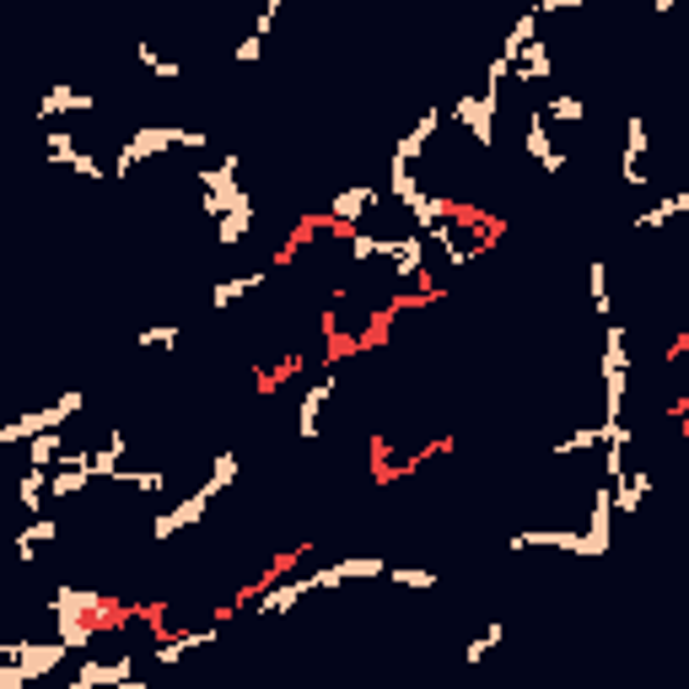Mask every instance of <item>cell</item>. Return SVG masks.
<instances>
[{"label": "cell", "mask_w": 689, "mask_h": 689, "mask_svg": "<svg viewBox=\"0 0 689 689\" xmlns=\"http://www.w3.org/2000/svg\"><path fill=\"white\" fill-rule=\"evenodd\" d=\"M210 146V135L205 129H179V125H146V129H129V140L114 151V168H108V179H129V173H140L151 157H162V151H205Z\"/></svg>", "instance_id": "obj_1"}, {"label": "cell", "mask_w": 689, "mask_h": 689, "mask_svg": "<svg viewBox=\"0 0 689 689\" xmlns=\"http://www.w3.org/2000/svg\"><path fill=\"white\" fill-rule=\"evenodd\" d=\"M44 609H49V620H97L103 630L129 625V604L97 593V587H76V582H60V587L49 593Z\"/></svg>", "instance_id": "obj_2"}, {"label": "cell", "mask_w": 689, "mask_h": 689, "mask_svg": "<svg viewBox=\"0 0 689 689\" xmlns=\"http://www.w3.org/2000/svg\"><path fill=\"white\" fill-rule=\"evenodd\" d=\"M630 329L625 323H604V426L625 421V399H630Z\"/></svg>", "instance_id": "obj_3"}, {"label": "cell", "mask_w": 689, "mask_h": 689, "mask_svg": "<svg viewBox=\"0 0 689 689\" xmlns=\"http://www.w3.org/2000/svg\"><path fill=\"white\" fill-rule=\"evenodd\" d=\"M81 410H87V393H81V388H65L55 404L11 415V421L0 426V447H27V441L44 437V432H60L65 421H70V415H81Z\"/></svg>", "instance_id": "obj_4"}, {"label": "cell", "mask_w": 689, "mask_h": 689, "mask_svg": "<svg viewBox=\"0 0 689 689\" xmlns=\"http://www.w3.org/2000/svg\"><path fill=\"white\" fill-rule=\"evenodd\" d=\"M238 173H243V157H238V151H227L216 168H199V173H194V184H199V210H205L210 221H221V216L249 194V188L238 184Z\"/></svg>", "instance_id": "obj_5"}, {"label": "cell", "mask_w": 689, "mask_h": 689, "mask_svg": "<svg viewBox=\"0 0 689 689\" xmlns=\"http://www.w3.org/2000/svg\"><path fill=\"white\" fill-rule=\"evenodd\" d=\"M496 114H502V92H496V87L463 92V97L447 108V119H452L458 129H469V140H474L480 151H491V146H496Z\"/></svg>", "instance_id": "obj_6"}, {"label": "cell", "mask_w": 689, "mask_h": 689, "mask_svg": "<svg viewBox=\"0 0 689 689\" xmlns=\"http://www.w3.org/2000/svg\"><path fill=\"white\" fill-rule=\"evenodd\" d=\"M377 199H382V188L377 184H351L340 188L334 199H329V216H323V232H334V238H351L367 216L377 210Z\"/></svg>", "instance_id": "obj_7"}, {"label": "cell", "mask_w": 689, "mask_h": 689, "mask_svg": "<svg viewBox=\"0 0 689 689\" xmlns=\"http://www.w3.org/2000/svg\"><path fill=\"white\" fill-rule=\"evenodd\" d=\"M65 657H70V652H65L60 641H5V646H0V663H16V668L27 674V685L49 679Z\"/></svg>", "instance_id": "obj_8"}, {"label": "cell", "mask_w": 689, "mask_h": 689, "mask_svg": "<svg viewBox=\"0 0 689 689\" xmlns=\"http://www.w3.org/2000/svg\"><path fill=\"white\" fill-rule=\"evenodd\" d=\"M426 238L421 232H404V238H382V253L377 259H388V275L393 280H421L426 275Z\"/></svg>", "instance_id": "obj_9"}, {"label": "cell", "mask_w": 689, "mask_h": 689, "mask_svg": "<svg viewBox=\"0 0 689 689\" xmlns=\"http://www.w3.org/2000/svg\"><path fill=\"white\" fill-rule=\"evenodd\" d=\"M506 550L512 555H523V550H561V555H582L587 561V539L576 528H517L506 539Z\"/></svg>", "instance_id": "obj_10"}, {"label": "cell", "mask_w": 689, "mask_h": 689, "mask_svg": "<svg viewBox=\"0 0 689 689\" xmlns=\"http://www.w3.org/2000/svg\"><path fill=\"white\" fill-rule=\"evenodd\" d=\"M205 517H210V496L188 491V496L173 506V512H157V517H151V544H168L173 533H188V528H199Z\"/></svg>", "instance_id": "obj_11"}, {"label": "cell", "mask_w": 689, "mask_h": 689, "mask_svg": "<svg viewBox=\"0 0 689 689\" xmlns=\"http://www.w3.org/2000/svg\"><path fill=\"white\" fill-rule=\"evenodd\" d=\"M382 571H388V561H377V555L329 561V565H318V571H308V587H313V593H329V587H345V582H372Z\"/></svg>", "instance_id": "obj_12"}, {"label": "cell", "mask_w": 689, "mask_h": 689, "mask_svg": "<svg viewBox=\"0 0 689 689\" xmlns=\"http://www.w3.org/2000/svg\"><path fill=\"white\" fill-rule=\"evenodd\" d=\"M523 151H528L544 173H565V162H571L561 146H555V129L544 125V114H539V108H533V114H528V125H523Z\"/></svg>", "instance_id": "obj_13"}, {"label": "cell", "mask_w": 689, "mask_h": 689, "mask_svg": "<svg viewBox=\"0 0 689 689\" xmlns=\"http://www.w3.org/2000/svg\"><path fill=\"white\" fill-rule=\"evenodd\" d=\"M216 630H221V625L162 630V635H157V646H151V663H157V668H173V663H184L194 646H210V641H216Z\"/></svg>", "instance_id": "obj_14"}, {"label": "cell", "mask_w": 689, "mask_h": 689, "mask_svg": "<svg viewBox=\"0 0 689 689\" xmlns=\"http://www.w3.org/2000/svg\"><path fill=\"white\" fill-rule=\"evenodd\" d=\"M65 114H97V97L81 92V87H49V92L38 97V108H33L38 125H55V119H65Z\"/></svg>", "instance_id": "obj_15"}, {"label": "cell", "mask_w": 689, "mask_h": 689, "mask_svg": "<svg viewBox=\"0 0 689 689\" xmlns=\"http://www.w3.org/2000/svg\"><path fill=\"white\" fill-rule=\"evenodd\" d=\"M334 372H323L318 382H308L302 388V404H297V432H302V441H313L318 432H323V410H329V399H334Z\"/></svg>", "instance_id": "obj_16"}, {"label": "cell", "mask_w": 689, "mask_h": 689, "mask_svg": "<svg viewBox=\"0 0 689 689\" xmlns=\"http://www.w3.org/2000/svg\"><path fill=\"white\" fill-rule=\"evenodd\" d=\"M302 598H313L308 576H280V582H269V587L259 593V604H253V609H259L264 620H275V615H291Z\"/></svg>", "instance_id": "obj_17"}, {"label": "cell", "mask_w": 689, "mask_h": 689, "mask_svg": "<svg viewBox=\"0 0 689 689\" xmlns=\"http://www.w3.org/2000/svg\"><path fill=\"white\" fill-rule=\"evenodd\" d=\"M441 119H447V114H441V108H432V114H421V119H415V125H410V129H404V135H399V140H393V157H399V162H410V168H415V162H421V157H426V151H432V140H437Z\"/></svg>", "instance_id": "obj_18"}, {"label": "cell", "mask_w": 689, "mask_h": 689, "mask_svg": "<svg viewBox=\"0 0 689 689\" xmlns=\"http://www.w3.org/2000/svg\"><path fill=\"white\" fill-rule=\"evenodd\" d=\"M264 280H269V269H243V275H227V280H216V291H210V308H216V313L238 308L243 297L264 291Z\"/></svg>", "instance_id": "obj_19"}, {"label": "cell", "mask_w": 689, "mask_h": 689, "mask_svg": "<svg viewBox=\"0 0 689 689\" xmlns=\"http://www.w3.org/2000/svg\"><path fill=\"white\" fill-rule=\"evenodd\" d=\"M253 221H259V199H253V194H243V199H238V205H232V210L216 221V243H221V249H238V243L253 232Z\"/></svg>", "instance_id": "obj_20"}, {"label": "cell", "mask_w": 689, "mask_h": 689, "mask_svg": "<svg viewBox=\"0 0 689 689\" xmlns=\"http://www.w3.org/2000/svg\"><path fill=\"white\" fill-rule=\"evenodd\" d=\"M609 491H615V517H635L646 506V496H652V474L646 469H625Z\"/></svg>", "instance_id": "obj_21"}, {"label": "cell", "mask_w": 689, "mask_h": 689, "mask_svg": "<svg viewBox=\"0 0 689 689\" xmlns=\"http://www.w3.org/2000/svg\"><path fill=\"white\" fill-rule=\"evenodd\" d=\"M55 539H60V523H55V517H33V523L16 528L11 550H16V561H38V550H49Z\"/></svg>", "instance_id": "obj_22"}, {"label": "cell", "mask_w": 689, "mask_h": 689, "mask_svg": "<svg viewBox=\"0 0 689 689\" xmlns=\"http://www.w3.org/2000/svg\"><path fill=\"white\" fill-rule=\"evenodd\" d=\"M452 205H458V199H447V194H432V188H421V194H415V199H410L404 210H410L415 232L426 238L432 227H441V221H452Z\"/></svg>", "instance_id": "obj_23"}, {"label": "cell", "mask_w": 689, "mask_h": 689, "mask_svg": "<svg viewBox=\"0 0 689 689\" xmlns=\"http://www.w3.org/2000/svg\"><path fill=\"white\" fill-rule=\"evenodd\" d=\"M550 70H555V60H550V44H544V38H533V44L517 55V65H512L517 87H544V81H550ZM512 76H506V81H512Z\"/></svg>", "instance_id": "obj_24"}, {"label": "cell", "mask_w": 689, "mask_h": 689, "mask_svg": "<svg viewBox=\"0 0 689 689\" xmlns=\"http://www.w3.org/2000/svg\"><path fill=\"white\" fill-rule=\"evenodd\" d=\"M641 157H646V119H641V114H630V119H625V157H620V179H625L630 188L646 184Z\"/></svg>", "instance_id": "obj_25"}, {"label": "cell", "mask_w": 689, "mask_h": 689, "mask_svg": "<svg viewBox=\"0 0 689 689\" xmlns=\"http://www.w3.org/2000/svg\"><path fill=\"white\" fill-rule=\"evenodd\" d=\"M44 502H49V469H22V480H16V506H22V517H27V523H33V517H49Z\"/></svg>", "instance_id": "obj_26"}, {"label": "cell", "mask_w": 689, "mask_h": 689, "mask_svg": "<svg viewBox=\"0 0 689 689\" xmlns=\"http://www.w3.org/2000/svg\"><path fill=\"white\" fill-rule=\"evenodd\" d=\"M125 458H129V437L125 432H108V441L92 452V480H119Z\"/></svg>", "instance_id": "obj_27"}, {"label": "cell", "mask_w": 689, "mask_h": 689, "mask_svg": "<svg viewBox=\"0 0 689 689\" xmlns=\"http://www.w3.org/2000/svg\"><path fill=\"white\" fill-rule=\"evenodd\" d=\"M689 210V188L679 194H668V199H657V205H646L641 216H635V232H657V227H668L674 216H685Z\"/></svg>", "instance_id": "obj_28"}, {"label": "cell", "mask_w": 689, "mask_h": 689, "mask_svg": "<svg viewBox=\"0 0 689 689\" xmlns=\"http://www.w3.org/2000/svg\"><path fill=\"white\" fill-rule=\"evenodd\" d=\"M238 469H243V458L227 447V452H216V463H210V474H205V485H199V496H221V491H232L238 485Z\"/></svg>", "instance_id": "obj_29"}, {"label": "cell", "mask_w": 689, "mask_h": 689, "mask_svg": "<svg viewBox=\"0 0 689 689\" xmlns=\"http://www.w3.org/2000/svg\"><path fill=\"white\" fill-rule=\"evenodd\" d=\"M533 38H539V16H533V11H523V16H517V27L506 33V44H502V55H496V60L512 70V65H517V55H523Z\"/></svg>", "instance_id": "obj_30"}, {"label": "cell", "mask_w": 689, "mask_h": 689, "mask_svg": "<svg viewBox=\"0 0 689 689\" xmlns=\"http://www.w3.org/2000/svg\"><path fill=\"white\" fill-rule=\"evenodd\" d=\"M97 635H103L97 620H55V641H60L65 652H87Z\"/></svg>", "instance_id": "obj_31"}, {"label": "cell", "mask_w": 689, "mask_h": 689, "mask_svg": "<svg viewBox=\"0 0 689 689\" xmlns=\"http://www.w3.org/2000/svg\"><path fill=\"white\" fill-rule=\"evenodd\" d=\"M539 114H544V125H582V119H587V103H582L576 92H555Z\"/></svg>", "instance_id": "obj_32"}, {"label": "cell", "mask_w": 689, "mask_h": 689, "mask_svg": "<svg viewBox=\"0 0 689 689\" xmlns=\"http://www.w3.org/2000/svg\"><path fill=\"white\" fill-rule=\"evenodd\" d=\"M415 194H421L415 168H410V162H399V157H388V199H393V205H410Z\"/></svg>", "instance_id": "obj_33"}, {"label": "cell", "mask_w": 689, "mask_h": 689, "mask_svg": "<svg viewBox=\"0 0 689 689\" xmlns=\"http://www.w3.org/2000/svg\"><path fill=\"white\" fill-rule=\"evenodd\" d=\"M587 286H593V313L604 318V323H615V297H609V264H604V259H593V264H587Z\"/></svg>", "instance_id": "obj_34"}, {"label": "cell", "mask_w": 689, "mask_h": 689, "mask_svg": "<svg viewBox=\"0 0 689 689\" xmlns=\"http://www.w3.org/2000/svg\"><path fill=\"white\" fill-rule=\"evenodd\" d=\"M76 157H81V146H76L70 129H44V162L49 168H70Z\"/></svg>", "instance_id": "obj_35"}, {"label": "cell", "mask_w": 689, "mask_h": 689, "mask_svg": "<svg viewBox=\"0 0 689 689\" xmlns=\"http://www.w3.org/2000/svg\"><path fill=\"white\" fill-rule=\"evenodd\" d=\"M65 452V432H44V437L27 441V469H55Z\"/></svg>", "instance_id": "obj_36"}, {"label": "cell", "mask_w": 689, "mask_h": 689, "mask_svg": "<svg viewBox=\"0 0 689 689\" xmlns=\"http://www.w3.org/2000/svg\"><path fill=\"white\" fill-rule=\"evenodd\" d=\"M87 469H49V502H70V496H81L87 491Z\"/></svg>", "instance_id": "obj_37"}, {"label": "cell", "mask_w": 689, "mask_h": 689, "mask_svg": "<svg viewBox=\"0 0 689 689\" xmlns=\"http://www.w3.org/2000/svg\"><path fill=\"white\" fill-rule=\"evenodd\" d=\"M502 641H506V625H502V620H491V625H485L474 641H469V646H463V663H469V668H474V663H485V657H491Z\"/></svg>", "instance_id": "obj_38"}, {"label": "cell", "mask_w": 689, "mask_h": 689, "mask_svg": "<svg viewBox=\"0 0 689 689\" xmlns=\"http://www.w3.org/2000/svg\"><path fill=\"white\" fill-rule=\"evenodd\" d=\"M135 60H140V70H146L151 81H179V76H184V65H179V60H162L151 44H135Z\"/></svg>", "instance_id": "obj_39"}, {"label": "cell", "mask_w": 689, "mask_h": 689, "mask_svg": "<svg viewBox=\"0 0 689 689\" xmlns=\"http://www.w3.org/2000/svg\"><path fill=\"white\" fill-rule=\"evenodd\" d=\"M114 485H129V491H140V496H162L168 491V474H157V469H119V480Z\"/></svg>", "instance_id": "obj_40"}, {"label": "cell", "mask_w": 689, "mask_h": 689, "mask_svg": "<svg viewBox=\"0 0 689 689\" xmlns=\"http://www.w3.org/2000/svg\"><path fill=\"white\" fill-rule=\"evenodd\" d=\"M593 447H604V432H598V426H582V432L555 441L550 452H555V458H582V452H593Z\"/></svg>", "instance_id": "obj_41"}, {"label": "cell", "mask_w": 689, "mask_h": 689, "mask_svg": "<svg viewBox=\"0 0 689 689\" xmlns=\"http://www.w3.org/2000/svg\"><path fill=\"white\" fill-rule=\"evenodd\" d=\"M179 334H184L179 323H146V329L135 334V345H140V351H173Z\"/></svg>", "instance_id": "obj_42"}, {"label": "cell", "mask_w": 689, "mask_h": 689, "mask_svg": "<svg viewBox=\"0 0 689 689\" xmlns=\"http://www.w3.org/2000/svg\"><path fill=\"white\" fill-rule=\"evenodd\" d=\"M382 576H388L393 587H426V593H432V587L441 582L437 571H426V565H388Z\"/></svg>", "instance_id": "obj_43"}, {"label": "cell", "mask_w": 689, "mask_h": 689, "mask_svg": "<svg viewBox=\"0 0 689 689\" xmlns=\"http://www.w3.org/2000/svg\"><path fill=\"white\" fill-rule=\"evenodd\" d=\"M345 253H351V259H377V253H382V238H372V232H351V238H345Z\"/></svg>", "instance_id": "obj_44"}, {"label": "cell", "mask_w": 689, "mask_h": 689, "mask_svg": "<svg viewBox=\"0 0 689 689\" xmlns=\"http://www.w3.org/2000/svg\"><path fill=\"white\" fill-rule=\"evenodd\" d=\"M275 22H280V0H264V11H259V22H253V38H269Z\"/></svg>", "instance_id": "obj_45"}, {"label": "cell", "mask_w": 689, "mask_h": 689, "mask_svg": "<svg viewBox=\"0 0 689 689\" xmlns=\"http://www.w3.org/2000/svg\"><path fill=\"white\" fill-rule=\"evenodd\" d=\"M259 55H264V38H253V33L243 38V44H238V49H232V60H238V65H253Z\"/></svg>", "instance_id": "obj_46"}, {"label": "cell", "mask_w": 689, "mask_h": 689, "mask_svg": "<svg viewBox=\"0 0 689 689\" xmlns=\"http://www.w3.org/2000/svg\"><path fill=\"white\" fill-rule=\"evenodd\" d=\"M0 689H27V674L16 663H0Z\"/></svg>", "instance_id": "obj_47"}, {"label": "cell", "mask_w": 689, "mask_h": 689, "mask_svg": "<svg viewBox=\"0 0 689 689\" xmlns=\"http://www.w3.org/2000/svg\"><path fill=\"white\" fill-rule=\"evenodd\" d=\"M114 689H151V685H146V679H135V674H129L125 685H114Z\"/></svg>", "instance_id": "obj_48"}, {"label": "cell", "mask_w": 689, "mask_h": 689, "mask_svg": "<svg viewBox=\"0 0 689 689\" xmlns=\"http://www.w3.org/2000/svg\"><path fill=\"white\" fill-rule=\"evenodd\" d=\"M0 119H5V97H0Z\"/></svg>", "instance_id": "obj_49"}, {"label": "cell", "mask_w": 689, "mask_h": 689, "mask_svg": "<svg viewBox=\"0 0 689 689\" xmlns=\"http://www.w3.org/2000/svg\"><path fill=\"white\" fill-rule=\"evenodd\" d=\"M65 689H81V685H76V679H70V685H65Z\"/></svg>", "instance_id": "obj_50"}]
</instances>
